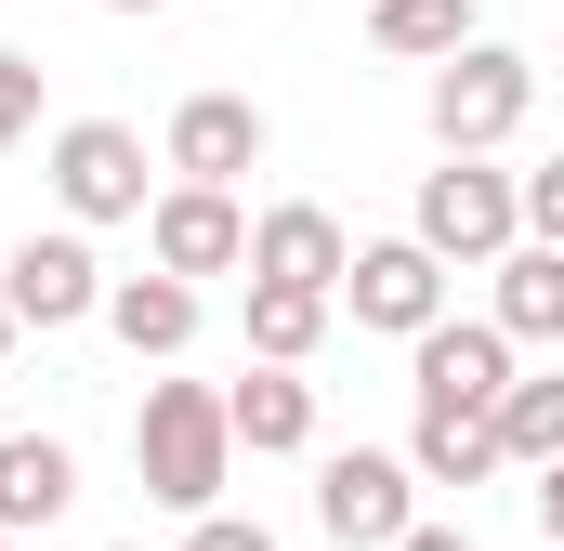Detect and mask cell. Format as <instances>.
Returning a JSON list of instances; mask_svg holds the SVG:
<instances>
[{"label": "cell", "instance_id": "cell-11", "mask_svg": "<svg viewBox=\"0 0 564 551\" xmlns=\"http://www.w3.org/2000/svg\"><path fill=\"white\" fill-rule=\"evenodd\" d=\"M79 499V446L66 433H0V539H53Z\"/></svg>", "mask_w": 564, "mask_h": 551}, {"label": "cell", "instance_id": "cell-24", "mask_svg": "<svg viewBox=\"0 0 564 551\" xmlns=\"http://www.w3.org/2000/svg\"><path fill=\"white\" fill-rule=\"evenodd\" d=\"M394 551H473V526H408Z\"/></svg>", "mask_w": 564, "mask_h": 551}, {"label": "cell", "instance_id": "cell-13", "mask_svg": "<svg viewBox=\"0 0 564 551\" xmlns=\"http://www.w3.org/2000/svg\"><path fill=\"white\" fill-rule=\"evenodd\" d=\"M224 408H237V446L250 460H302L315 446V381L276 368V355H250V381H224Z\"/></svg>", "mask_w": 564, "mask_h": 551}, {"label": "cell", "instance_id": "cell-27", "mask_svg": "<svg viewBox=\"0 0 564 551\" xmlns=\"http://www.w3.org/2000/svg\"><path fill=\"white\" fill-rule=\"evenodd\" d=\"M26 551H53V539H26Z\"/></svg>", "mask_w": 564, "mask_h": 551}, {"label": "cell", "instance_id": "cell-26", "mask_svg": "<svg viewBox=\"0 0 564 551\" xmlns=\"http://www.w3.org/2000/svg\"><path fill=\"white\" fill-rule=\"evenodd\" d=\"M106 13H171V0H106Z\"/></svg>", "mask_w": 564, "mask_h": 551}, {"label": "cell", "instance_id": "cell-21", "mask_svg": "<svg viewBox=\"0 0 564 551\" xmlns=\"http://www.w3.org/2000/svg\"><path fill=\"white\" fill-rule=\"evenodd\" d=\"M184 551H276V526H250V512L210 499V512H184Z\"/></svg>", "mask_w": 564, "mask_h": 551}, {"label": "cell", "instance_id": "cell-14", "mask_svg": "<svg viewBox=\"0 0 564 551\" xmlns=\"http://www.w3.org/2000/svg\"><path fill=\"white\" fill-rule=\"evenodd\" d=\"M106 328L171 368V355L197 342V276H171V263H158V276H106Z\"/></svg>", "mask_w": 564, "mask_h": 551}, {"label": "cell", "instance_id": "cell-4", "mask_svg": "<svg viewBox=\"0 0 564 551\" xmlns=\"http://www.w3.org/2000/svg\"><path fill=\"white\" fill-rule=\"evenodd\" d=\"M315 526L341 551H394L421 526V473H408V446H328L315 460Z\"/></svg>", "mask_w": 564, "mask_h": 551}, {"label": "cell", "instance_id": "cell-3", "mask_svg": "<svg viewBox=\"0 0 564 551\" xmlns=\"http://www.w3.org/2000/svg\"><path fill=\"white\" fill-rule=\"evenodd\" d=\"M408 237H421V250H446V263H499V250L525 237V171H486V158H446V171H421Z\"/></svg>", "mask_w": 564, "mask_h": 551}, {"label": "cell", "instance_id": "cell-19", "mask_svg": "<svg viewBox=\"0 0 564 551\" xmlns=\"http://www.w3.org/2000/svg\"><path fill=\"white\" fill-rule=\"evenodd\" d=\"M499 460H512V473H552V460H564V368H552V381L512 368V395H499Z\"/></svg>", "mask_w": 564, "mask_h": 551}, {"label": "cell", "instance_id": "cell-12", "mask_svg": "<svg viewBox=\"0 0 564 551\" xmlns=\"http://www.w3.org/2000/svg\"><path fill=\"white\" fill-rule=\"evenodd\" d=\"M250 276H289V289H341V276H355V237H341V210H315V197H276V210L250 224Z\"/></svg>", "mask_w": 564, "mask_h": 551}, {"label": "cell", "instance_id": "cell-10", "mask_svg": "<svg viewBox=\"0 0 564 551\" xmlns=\"http://www.w3.org/2000/svg\"><path fill=\"white\" fill-rule=\"evenodd\" d=\"M0 302H13L26 328H79V315H106V263H93V237H79V224H66V237H13Z\"/></svg>", "mask_w": 564, "mask_h": 551}, {"label": "cell", "instance_id": "cell-18", "mask_svg": "<svg viewBox=\"0 0 564 551\" xmlns=\"http://www.w3.org/2000/svg\"><path fill=\"white\" fill-rule=\"evenodd\" d=\"M368 40H381L394 66H446V53L486 40V26H473V0H368Z\"/></svg>", "mask_w": 564, "mask_h": 551}, {"label": "cell", "instance_id": "cell-1", "mask_svg": "<svg viewBox=\"0 0 564 551\" xmlns=\"http://www.w3.org/2000/svg\"><path fill=\"white\" fill-rule=\"evenodd\" d=\"M132 473H144V499L210 512L237 486V408H224V381H158L144 420H132Z\"/></svg>", "mask_w": 564, "mask_h": 551}, {"label": "cell", "instance_id": "cell-23", "mask_svg": "<svg viewBox=\"0 0 564 551\" xmlns=\"http://www.w3.org/2000/svg\"><path fill=\"white\" fill-rule=\"evenodd\" d=\"M525 499H539V526H552V539H564V460H552V473H539V486H525Z\"/></svg>", "mask_w": 564, "mask_h": 551}, {"label": "cell", "instance_id": "cell-8", "mask_svg": "<svg viewBox=\"0 0 564 551\" xmlns=\"http://www.w3.org/2000/svg\"><path fill=\"white\" fill-rule=\"evenodd\" d=\"M341 302H355V328L421 342L433 315H446V250H421V237H368V250H355V276H341Z\"/></svg>", "mask_w": 564, "mask_h": 551}, {"label": "cell", "instance_id": "cell-7", "mask_svg": "<svg viewBox=\"0 0 564 551\" xmlns=\"http://www.w3.org/2000/svg\"><path fill=\"white\" fill-rule=\"evenodd\" d=\"M144 250L171 276H250V210H237V184H158V197H144Z\"/></svg>", "mask_w": 564, "mask_h": 551}, {"label": "cell", "instance_id": "cell-28", "mask_svg": "<svg viewBox=\"0 0 564 551\" xmlns=\"http://www.w3.org/2000/svg\"><path fill=\"white\" fill-rule=\"evenodd\" d=\"M0 551H13V539H0Z\"/></svg>", "mask_w": 564, "mask_h": 551}, {"label": "cell", "instance_id": "cell-17", "mask_svg": "<svg viewBox=\"0 0 564 551\" xmlns=\"http://www.w3.org/2000/svg\"><path fill=\"white\" fill-rule=\"evenodd\" d=\"M408 473H421V486H499V473H512V460H499V420H446V408H421Z\"/></svg>", "mask_w": 564, "mask_h": 551}, {"label": "cell", "instance_id": "cell-25", "mask_svg": "<svg viewBox=\"0 0 564 551\" xmlns=\"http://www.w3.org/2000/svg\"><path fill=\"white\" fill-rule=\"evenodd\" d=\"M13 328H26V315H13V302H0V355H13Z\"/></svg>", "mask_w": 564, "mask_h": 551}, {"label": "cell", "instance_id": "cell-20", "mask_svg": "<svg viewBox=\"0 0 564 551\" xmlns=\"http://www.w3.org/2000/svg\"><path fill=\"white\" fill-rule=\"evenodd\" d=\"M40 132V53H0V158Z\"/></svg>", "mask_w": 564, "mask_h": 551}, {"label": "cell", "instance_id": "cell-15", "mask_svg": "<svg viewBox=\"0 0 564 551\" xmlns=\"http://www.w3.org/2000/svg\"><path fill=\"white\" fill-rule=\"evenodd\" d=\"M486 276H499V302H486V315H499L512 342H552V355H564V250H552V237H512Z\"/></svg>", "mask_w": 564, "mask_h": 551}, {"label": "cell", "instance_id": "cell-6", "mask_svg": "<svg viewBox=\"0 0 564 551\" xmlns=\"http://www.w3.org/2000/svg\"><path fill=\"white\" fill-rule=\"evenodd\" d=\"M53 197H66V224H144V132L66 119L53 132Z\"/></svg>", "mask_w": 564, "mask_h": 551}, {"label": "cell", "instance_id": "cell-5", "mask_svg": "<svg viewBox=\"0 0 564 551\" xmlns=\"http://www.w3.org/2000/svg\"><path fill=\"white\" fill-rule=\"evenodd\" d=\"M408 381L446 420H499V395H512V328L499 315H433L421 342H408Z\"/></svg>", "mask_w": 564, "mask_h": 551}, {"label": "cell", "instance_id": "cell-29", "mask_svg": "<svg viewBox=\"0 0 564 551\" xmlns=\"http://www.w3.org/2000/svg\"><path fill=\"white\" fill-rule=\"evenodd\" d=\"M552 551H564V539H552Z\"/></svg>", "mask_w": 564, "mask_h": 551}, {"label": "cell", "instance_id": "cell-22", "mask_svg": "<svg viewBox=\"0 0 564 551\" xmlns=\"http://www.w3.org/2000/svg\"><path fill=\"white\" fill-rule=\"evenodd\" d=\"M525 237H552V250H564V158L525 171Z\"/></svg>", "mask_w": 564, "mask_h": 551}, {"label": "cell", "instance_id": "cell-16", "mask_svg": "<svg viewBox=\"0 0 564 551\" xmlns=\"http://www.w3.org/2000/svg\"><path fill=\"white\" fill-rule=\"evenodd\" d=\"M328 315H341V289H289V276H250V355H276V368H315Z\"/></svg>", "mask_w": 564, "mask_h": 551}, {"label": "cell", "instance_id": "cell-9", "mask_svg": "<svg viewBox=\"0 0 564 551\" xmlns=\"http://www.w3.org/2000/svg\"><path fill=\"white\" fill-rule=\"evenodd\" d=\"M158 171H171V184H237V171H263V106H250V93H184L171 132H158Z\"/></svg>", "mask_w": 564, "mask_h": 551}, {"label": "cell", "instance_id": "cell-2", "mask_svg": "<svg viewBox=\"0 0 564 551\" xmlns=\"http://www.w3.org/2000/svg\"><path fill=\"white\" fill-rule=\"evenodd\" d=\"M433 144L446 158H486V144H512L525 132V106H539V66L512 53V40H459L446 66H433Z\"/></svg>", "mask_w": 564, "mask_h": 551}]
</instances>
